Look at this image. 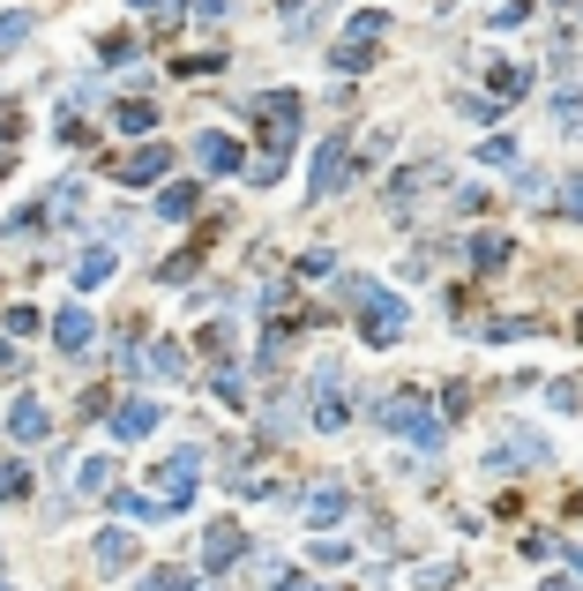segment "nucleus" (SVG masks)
<instances>
[{
  "label": "nucleus",
  "instance_id": "obj_1",
  "mask_svg": "<svg viewBox=\"0 0 583 591\" xmlns=\"http://www.w3.org/2000/svg\"><path fill=\"white\" fill-rule=\"evenodd\" d=\"M344 293H352V315H359V338L367 344H397L404 330H412V307L389 293V285H375V277H344Z\"/></svg>",
  "mask_w": 583,
  "mask_h": 591
},
{
  "label": "nucleus",
  "instance_id": "obj_2",
  "mask_svg": "<svg viewBox=\"0 0 583 591\" xmlns=\"http://www.w3.org/2000/svg\"><path fill=\"white\" fill-rule=\"evenodd\" d=\"M381 38H389V15H381V8H352V23H344L336 45H330V68L336 76H367L375 53H381Z\"/></svg>",
  "mask_w": 583,
  "mask_h": 591
},
{
  "label": "nucleus",
  "instance_id": "obj_3",
  "mask_svg": "<svg viewBox=\"0 0 583 591\" xmlns=\"http://www.w3.org/2000/svg\"><path fill=\"white\" fill-rule=\"evenodd\" d=\"M381 427H389L397 442H412V450H442V412H434L419 389H397V397L381 405Z\"/></svg>",
  "mask_w": 583,
  "mask_h": 591
},
{
  "label": "nucleus",
  "instance_id": "obj_4",
  "mask_svg": "<svg viewBox=\"0 0 583 591\" xmlns=\"http://www.w3.org/2000/svg\"><path fill=\"white\" fill-rule=\"evenodd\" d=\"M195 479H203V450H172L165 465H158V479H150V487H158L165 516H172V509H187V502H195Z\"/></svg>",
  "mask_w": 583,
  "mask_h": 591
},
{
  "label": "nucleus",
  "instance_id": "obj_5",
  "mask_svg": "<svg viewBox=\"0 0 583 591\" xmlns=\"http://www.w3.org/2000/svg\"><path fill=\"white\" fill-rule=\"evenodd\" d=\"M307 420H315V434H344L352 427V397H344V375H336L330 360L315 367V412Z\"/></svg>",
  "mask_w": 583,
  "mask_h": 591
},
{
  "label": "nucleus",
  "instance_id": "obj_6",
  "mask_svg": "<svg viewBox=\"0 0 583 591\" xmlns=\"http://www.w3.org/2000/svg\"><path fill=\"white\" fill-rule=\"evenodd\" d=\"M172 172V150L165 143H142V150H127L121 166H113V187H150V180H165Z\"/></svg>",
  "mask_w": 583,
  "mask_h": 591
},
{
  "label": "nucleus",
  "instance_id": "obj_7",
  "mask_svg": "<svg viewBox=\"0 0 583 591\" xmlns=\"http://www.w3.org/2000/svg\"><path fill=\"white\" fill-rule=\"evenodd\" d=\"M344 172H352V135H330V143L315 150V180H307V195H336Z\"/></svg>",
  "mask_w": 583,
  "mask_h": 591
},
{
  "label": "nucleus",
  "instance_id": "obj_8",
  "mask_svg": "<svg viewBox=\"0 0 583 591\" xmlns=\"http://www.w3.org/2000/svg\"><path fill=\"white\" fill-rule=\"evenodd\" d=\"M442 180V158H419V166H404L397 180H389V211H412V203H426V187Z\"/></svg>",
  "mask_w": 583,
  "mask_h": 591
},
{
  "label": "nucleus",
  "instance_id": "obj_9",
  "mask_svg": "<svg viewBox=\"0 0 583 591\" xmlns=\"http://www.w3.org/2000/svg\"><path fill=\"white\" fill-rule=\"evenodd\" d=\"M240 554H248V532L240 524H209L203 532V569H232Z\"/></svg>",
  "mask_w": 583,
  "mask_h": 591
},
{
  "label": "nucleus",
  "instance_id": "obj_10",
  "mask_svg": "<svg viewBox=\"0 0 583 591\" xmlns=\"http://www.w3.org/2000/svg\"><path fill=\"white\" fill-rule=\"evenodd\" d=\"M508 254H516V240H508V232H471V240H464V262H471V270H487V277H494V270H508Z\"/></svg>",
  "mask_w": 583,
  "mask_h": 591
},
{
  "label": "nucleus",
  "instance_id": "obj_11",
  "mask_svg": "<svg viewBox=\"0 0 583 591\" xmlns=\"http://www.w3.org/2000/svg\"><path fill=\"white\" fill-rule=\"evenodd\" d=\"M142 375H150V382H187V344L158 338L150 352H142Z\"/></svg>",
  "mask_w": 583,
  "mask_h": 591
},
{
  "label": "nucleus",
  "instance_id": "obj_12",
  "mask_svg": "<svg viewBox=\"0 0 583 591\" xmlns=\"http://www.w3.org/2000/svg\"><path fill=\"white\" fill-rule=\"evenodd\" d=\"M90 338H98L90 307H60V315H53V344H60V352H90Z\"/></svg>",
  "mask_w": 583,
  "mask_h": 591
},
{
  "label": "nucleus",
  "instance_id": "obj_13",
  "mask_svg": "<svg viewBox=\"0 0 583 591\" xmlns=\"http://www.w3.org/2000/svg\"><path fill=\"white\" fill-rule=\"evenodd\" d=\"M135 554H142L135 532H98V554H90V561H98L105 577H121V569H135Z\"/></svg>",
  "mask_w": 583,
  "mask_h": 591
},
{
  "label": "nucleus",
  "instance_id": "obj_14",
  "mask_svg": "<svg viewBox=\"0 0 583 591\" xmlns=\"http://www.w3.org/2000/svg\"><path fill=\"white\" fill-rule=\"evenodd\" d=\"M8 434H15V442H45V434H53V412H45V397H15V412H8Z\"/></svg>",
  "mask_w": 583,
  "mask_h": 591
},
{
  "label": "nucleus",
  "instance_id": "obj_15",
  "mask_svg": "<svg viewBox=\"0 0 583 591\" xmlns=\"http://www.w3.org/2000/svg\"><path fill=\"white\" fill-rule=\"evenodd\" d=\"M344 509H352V495H344L336 479H322V487L307 495V524H315V532H330V524H336V516H344Z\"/></svg>",
  "mask_w": 583,
  "mask_h": 591
},
{
  "label": "nucleus",
  "instance_id": "obj_16",
  "mask_svg": "<svg viewBox=\"0 0 583 591\" xmlns=\"http://www.w3.org/2000/svg\"><path fill=\"white\" fill-rule=\"evenodd\" d=\"M195 158H203L209 172H240V143L217 135V127H203V135H195Z\"/></svg>",
  "mask_w": 583,
  "mask_h": 591
},
{
  "label": "nucleus",
  "instance_id": "obj_17",
  "mask_svg": "<svg viewBox=\"0 0 583 591\" xmlns=\"http://www.w3.org/2000/svg\"><path fill=\"white\" fill-rule=\"evenodd\" d=\"M150 427H158V405H150V397H135V405L113 412V442H142Z\"/></svg>",
  "mask_w": 583,
  "mask_h": 591
},
{
  "label": "nucleus",
  "instance_id": "obj_18",
  "mask_svg": "<svg viewBox=\"0 0 583 591\" xmlns=\"http://www.w3.org/2000/svg\"><path fill=\"white\" fill-rule=\"evenodd\" d=\"M487 83H494V98L508 105V98L531 90V68H524V60H487Z\"/></svg>",
  "mask_w": 583,
  "mask_h": 591
},
{
  "label": "nucleus",
  "instance_id": "obj_19",
  "mask_svg": "<svg viewBox=\"0 0 583 591\" xmlns=\"http://www.w3.org/2000/svg\"><path fill=\"white\" fill-rule=\"evenodd\" d=\"M113 127H121V135H150V127H158V105H150V98H121V105H113Z\"/></svg>",
  "mask_w": 583,
  "mask_h": 591
},
{
  "label": "nucleus",
  "instance_id": "obj_20",
  "mask_svg": "<svg viewBox=\"0 0 583 591\" xmlns=\"http://www.w3.org/2000/svg\"><path fill=\"white\" fill-rule=\"evenodd\" d=\"M31 31H38V15H31V8H8V15H0V53H15Z\"/></svg>",
  "mask_w": 583,
  "mask_h": 591
},
{
  "label": "nucleus",
  "instance_id": "obj_21",
  "mask_svg": "<svg viewBox=\"0 0 583 591\" xmlns=\"http://www.w3.org/2000/svg\"><path fill=\"white\" fill-rule=\"evenodd\" d=\"M83 211V180H53V195H45V217H76Z\"/></svg>",
  "mask_w": 583,
  "mask_h": 591
},
{
  "label": "nucleus",
  "instance_id": "obj_22",
  "mask_svg": "<svg viewBox=\"0 0 583 591\" xmlns=\"http://www.w3.org/2000/svg\"><path fill=\"white\" fill-rule=\"evenodd\" d=\"M105 277H113V248H90L83 262H76V285L90 293V285H105Z\"/></svg>",
  "mask_w": 583,
  "mask_h": 591
},
{
  "label": "nucleus",
  "instance_id": "obj_23",
  "mask_svg": "<svg viewBox=\"0 0 583 591\" xmlns=\"http://www.w3.org/2000/svg\"><path fill=\"white\" fill-rule=\"evenodd\" d=\"M105 479H113V457H83L76 465V495H105Z\"/></svg>",
  "mask_w": 583,
  "mask_h": 591
},
{
  "label": "nucleus",
  "instance_id": "obj_24",
  "mask_svg": "<svg viewBox=\"0 0 583 591\" xmlns=\"http://www.w3.org/2000/svg\"><path fill=\"white\" fill-rule=\"evenodd\" d=\"M195 203H203L195 187H165V195H158V217H172V225H180V217H195Z\"/></svg>",
  "mask_w": 583,
  "mask_h": 591
},
{
  "label": "nucleus",
  "instance_id": "obj_25",
  "mask_svg": "<svg viewBox=\"0 0 583 591\" xmlns=\"http://www.w3.org/2000/svg\"><path fill=\"white\" fill-rule=\"evenodd\" d=\"M553 211H561V217H576V225H583V172H569V180H561V195H553Z\"/></svg>",
  "mask_w": 583,
  "mask_h": 591
},
{
  "label": "nucleus",
  "instance_id": "obj_26",
  "mask_svg": "<svg viewBox=\"0 0 583 591\" xmlns=\"http://www.w3.org/2000/svg\"><path fill=\"white\" fill-rule=\"evenodd\" d=\"M487 23H494V31H524V23H531V0H501Z\"/></svg>",
  "mask_w": 583,
  "mask_h": 591
},
{
  "label": "nucleus",
  "instance_id": "obj_27",
  "mask_svg": "<svg viewBox=\"0 0 583 591\" xmlns=\"http://www.w3.org/2000/svg\"><path fill=\"white\" fill-rule=\"evenodd\" d=\"M471 412V382H449V397H442V427H457Z\"/></svg>",
  "mask_w": 583,
  "mask_h": 591
},
{
  "label": "nucleus",
  "instance_id": "obj_28",
  "mask_svg": "<svg viewBox=\"0 0 583 591\" xmlns=\"http://www.w3.org/2000/svg\"><path fill=\"white\" fill-rule=\"evenodd\" d=\"M225 405H248V382H240V367H217V382H209Z\"/></svg>",
  "mask_w": 583,
  "mask_h": 591
},
{
  "label": "nucleus",
  "instance_id": "obj_29",
  "mask_svg": "<svg viewBox=\"0 0 583 591\" xmlns=\"http://www.w3.org/2000/svg\"><path fill=\"white\" fill-rule=\"evenodd\" d=\"M31 495V471L23 465H0V502H23Z\"/></svg>",
  "mask_w": 583,
  "mask_h": 591
},
{
  "label": "nucleus",
  "instance_id": "obj_30",
  "mask_svg": "<svg viewBox=\"0 0 583 591\" xmlns=\"http://www.w3.org/2000/svg\"><path fill=\"white\" fill-rule=\"evenodd\" d=\"M479 166H516V143H508V135H487V143H479Z\"/></svg>",
  "mask_w": 583,
  "mask_h": 591
},
{
  "label": "nucleus",
  "instance_id": "obj_31",
  "mask_svg": "<svg viewBox=\"0 0 583 591\" xmlns=\"http://www.w3.org/2000/svg\"><path fill=\"white\" fill-rule=\"evenodd\" d=\"M516 195H524V203H553V195H546V172H539V166L516 172Z\"/></svg>",
  "mask_w": 583,
  "mask_h": 591
},
{
  "label": "nucleus",
  "instance_id": "obj_32",
  "mask_svg": "<svg viewBox=\"0 0 583 591\" xmlns=\"http://www.w3.org/2000/svg\"><path fill=\"white\" fill-rule=\"evenodd\" d=\"M315 561H330V569H336V561H352V539H336V532H322V539H315Z\"/></svg>",
  "mask_w": 583,
  "mask_h": 591
},
{
  "label": "nucleus",
  "instance_id": "obj_33",
  "mask_svg": "<svg viewBox=\"0 0 583 591\" xmlns=\"http://www.w3.org/2000/svg\"><path fill=\"white\" fill-rule=\"evenodd\" d=\"M457 113H464V121H494V113H501V98H471V90H464V98H457Z\"/></svg>",
  "mask_w": 583,
  "mask_h": 591
},
{
  "label": "nucleus",
  "instance_id": "obj_34",
  "mask_svg": "<svg viewBox=\"0 0 583 591\" xmlns=\"http://www.w3.org/2000/svg\"><path fill=\"white\" fill-rule=\"evenodd\" d=\"M330 270H336L330 248H307V254H299V277H330Z\"/></svg>",
  "mask_w": 583,
  "mask_h": 591
},
{
  "label": "nucleus",
  "instance_id": "obj_35",
  "mask_svg": "<svg viewBox=\"0 0 583 591\" xmlns=\"http://www.w3.org/2000/svg\"><path fill=\"white\" fill-rule=\"evenodd\" d=\"M546 397H553V412H576V405H583V382H553Z\"/></svg>",
  "mask_w": 583,
  "mask_h": 591
},
{
  "label": "nucleus",
  "instance_id": "obj_36",
  "mask_svg": "<svg viewBox=\"0 0 583 591\" xmlns=\"http://www.w3.org/2000/svg\"><path fill=\"white\" fill-rule=\"evenodd\" d=\"M38 330V307H8V338H31Z\"/></svg>",
  "mask_w": 583,
  "mask_h": 591
},
{
  "label": "nucleus",
  "instance_id": "obj_37",
  "mask_svg": "<svg viewBox=\"0 0 583 591\" xmlns=\"http://www.w3.org/2000/svg\"><path fill=\"white\" fill-rule=\"evenodd\" d=\"M158 277H165V285H180V277H195V254H172V262H158Z\"/></svg>",
  "mask_w": 583,
  "mask_h": 591
},
{
  "label": "nucleus",
  "instance_id": "obj_38",
  "mask_svg": "<svg viewBox=\"0 0 583 591\" xmlns=\"http://www.w3.org/2000/svg\"><path fill=\"white\" fill-rule=\"evenodd\" d=\"M553 547H561V539H546V532H524V561H546Z\"/></svg>",
  "mask_w": 583,
  "mask_h": 591
},
{
  "label": "nucleus",
  "instance_id": "obj_39",
  "mask_svg": "<svg viewBox=\"0 0 583 591\" xmlns=\"http://www.w3.org/2000/svg\"><path fill=\"white\" fill-rule=\"evenodd\" d=\"M0 375H23V352H15V338H0Z\"/></svg>",
  "mask_w": 583,
  "mask_h": 591
},
{
  "label": "nucleus",
  "instance_id": "obj_40",
  "mask_svg": "<svg viewBox=\"0 0 583 591\" xmlns=\"http://www.w3.org/2000/svg\"><path fill=\"white\" fill-rule=\"evenodd\" d=\"M225 15H232L225 0H195V23H225Z\"/></svg>",
  "mask_w": 583,
  "mask_h": 591
},
{
  "label": "nucleus",
  "instance_id": "obj_41",
  "mask_svg": "<svg viewBox=\"0 0 583 591\" xmlns=\"http://www.w3.org/2000/svg\"><path fill=\"white\" fill-rule=\"evenodd\" d=\"M127 8H142V15H180V0H127Z\"/></svg>",
  "mask_w": 583,
  "mask_h": 591
},
{
  "label": "nucleus",
  "instance_id": "obj_42",
  "mask_svg": "<svg viewBox=\"0 0 583 591\" xmlns=\"http://www.w3.org/2000/svg\"><path fill=\"white\" fill-rule=\"evenodd\" d=\"M277 591H322V584H315V577H285Z\"/></svg>",
  "mask_w": 583,
  "mask_h": 591
},
{
  "label": "nucleus",
  "instance_id": "obj_43",
  "mask_svg": "<svg viewBox=\"0 0 583 591\" xmlns=\"http://www.w3.org/2000/svg\"><path fill=\"white\" fill-rule=\"evenodd\" d=\"M539 591H576V584H569V577H553V584H539Z\"/></svg>",
  "mask_w": 583,
  "mask_h": 591
},
{
  "label": "nucleus",
  "instance_id": "obj_44",
  "mask_svg": "<svg viewBox=\"0 0 583 591\" xmlns=\"http://www.w3.org/2000/svg\"><path fill=\"white\" fill-rule=\"evenodd\" d=\"M576 23H583V0H576Z\"/></svg>",
  "mask_w": 583,
  "mask_h": 591
},
{
  "label": "nucleus",
  "instance_id": "obj_45",
  "mask_svg": "<svg viewBox=\"0 0 583 591\" xmlns=\"http://www.w3.org/2000/svg\"><path fill=\"white\" fill-rule=\"evenodd\" d=\"M0 591H8V584H0Z\"/></svg>",
  "mask_w": 583,
  "mask_h": 591
}]
</instances>
